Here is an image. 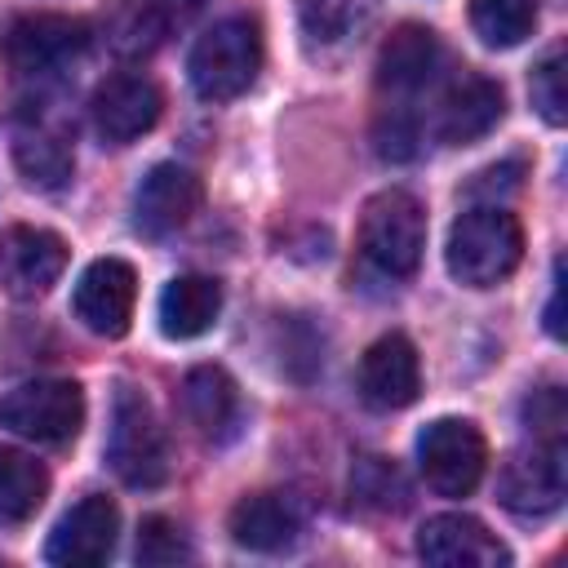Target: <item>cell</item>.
<instances>
[{"label": "cell", "instance_id": "cell-1", "mask_svg": "<svg viewBox=\"0 0 568 568\" xmlns=\"http://www.w3.org/2000/svg\"><path fill=\"white\" fill-rule=\"evenodd\" d=\"M448 275L466 288L501 284L524 257V226L506 204H475L448 231Z\"/></svg>", "mask_w": 568, "mask_h": 568}, {"label": "cell", "instance_id": "cell-2", "mask_svg": "<svg viewBox=\"0 0 568 568\" xmlns=\"http://www.w3.org/2000/svg\"><path fill=\"white\" fill-rule=\"evenodd\" d=\"M262 71V27L257 18L248 13H231L222 22H213L191 58H186V75H191V89L204 98V102H231L240 98Z\"/></svg>", "mask_w": 568, "mask_h": 568}, {"label": "cell", "instance_id": "cell-3", "mask_svg": "<svg viewBox=\"0 0 568 568\" xmlns=\"http://www.w3.org/2000/svg\"><path fill=\"white\" fill-rule=\"evenodd\" d=\"M106 462L129 488H160L169 479V439L142 390L120 386L111 399Z\"/></svg>", "mask_w": 568, "mask_h": 568}, {"label": "cell", "instance_id": "cell-4", "mask_svg": "<svg viewBox=\"0 0 568 568\" xmlns=\"http://www.w3.org/2000/svg\"><path fill=\"white\" fill-rule=\"evenodd\" d=\"M359 253L382 275H413L426 253V213L408 191H377L359 213Z\"/></svg>", "mask_w": 568, "mask_h": 568}, {"label": "cell", "instance_id": "cell-5", "mask_svg": "<svg viewBox=\"0 0 568 568\" xmlns=\"http://www.w3.org/2000/svg\"><path fill=\"white\" fill-rule=\"evenodd\" d=\"M0 426L18 439L62 448L84 426V390L67 377H36L0 395Z\"/></svg>", "mask_w": 568, "mask_h": 568}, {"label": "cell", "instance_id": "cell-6", "mask_svg": "<svg viewBox=\"0 0 568 568\" xmlns=\"http://www.w3.org/2000/svg\"><path fill=\"white\" fill-rule=\"evenodd\" d=\"M417 466H422L426 488H435L439 497H466L484 479L488 444L475 422L439 417L417 435Z\"/></svg>", "mask_w": 568, "mask_h": 568}, {"label": "cell", "instance_id": "cell-7", "mask_svg": "<svg viewBox=\"0 0 568 568\" xmlns=\"http://www.w3.org/2000/svg\"><path fill=\"white\" fill-rule=\"evenodd\" d=\"M568 493V466H564V439H532L528 448H515L497 470V501L519 519H541L564 506Z\"/></svg>", "mask_w": 568, "mask_h": 568}, {"label": "cell", "instance_id": "cell-8", "mask_svg": "<svg viewBox=\"0 0 568 568\" xmlns=\"http://www.w3.org/2000/svg\"><path fill=\"white\" fill-rule=\"evenodd\" d=\"M93 31L84 18H67V13H27L18 22H9L0 53L9 62V71L18 75H58L67 71L84 49H89Z\"/></svg>", "mask_w": 568, "mask_h": 568}, {"label": "cell", "instance_id": "cell-9", "mask_svg": "<svg viewBox=\"0 0 568 568\" xmlns=\"http://www.w3.org/2000/svg\"><path fill=\"white\" fill-rule=\"evenodd\" d=\"M160 111H164V93H160V84H155L151 75H142V71H115V75H106V80L93 89V98H89L93 129H98V138H102L106 146H129V142H138L142 133L155 129Z\"/></svg>", "mask_w": 568, "mask_h": 568}, {"label": "cell", "instance_id": "cell-10", "mask_svg": "<svg viewBox=\"0 0 568 568\" xmlns=\"http://www.w3.org/2000/svg\"><path fill=\"white\" fill-rule=\"evenodd\" d=\"M133 302H138V275L124 257L89 262L71 293L75 320L98 337H124L133 320Z\"/></svg>", "mask_w": 568, "mask_h": 568}, {"label": "cell", "instance_id": "cell-11", "mask_svg": "<svg viewBox=\"0 0 568 568\" xmlns=\"http://www.w3.org/2000/svg\"><path fill=\"white\" fill-rule=\"evenodd\" d=\"M67 271V244L62 235L44 226H9L0 231V288L18 302L44 297L58 275Z\"/></svg>", "mask_w": 568, "mask_h": 568}, {"label": "cell", "instance_id": "cell-12", "mask_svg": "<svg viewBox=\"0 0 568 568\" xmlns=\"http://www.w3.org/2000/svg\"><path fill=\"white\" fill-rule=\"evenodd\" d=\"M115 537H120V506L102 493H89L58 519V528L49 532L44 559L62 568H93L111 559Z\"/></svg>", "mask_w": 568, "mask_h": 568}, {"label": "cell", "instance_id": "cell-13", "mask_svg": "<svg viewBox=\"0 0 568 568\" xmlns=\"http://www.w3.org/2000/svg\"><path fill=\"white\" fill-rule=\"evenodd\" d=\"M359 399L377 413H395L408 408L422 395V359L417 346L404 333H386L377 337L364 355H359V373H355Z\"/></svg>", "mask_w": 568, "mask_h": 568}, {"label": "cell", "instance_id": "cell-14", "mask_svg": "<svg viewBox=\"0 0 568 568\" xmlns=\"http://www.w3.org/2000/svg\"><path fill=\"white\" fill-rule=\"evenodd\" d=\"M417 555L435 568H506L510 550L475 515H430L417 528Z\"/></svg>", "mask_w": 568, "mask_h": 568}, {"label": "cell", "instance_id": "cell-15", "mask_svg": "<svg viewBox=\"0 0 568 568\" xmlns=\"http://www.w3.org/2000/svg\"><path fill=\"white\" fill-rule=\"evenodd\" d=\"M200 178L186 164H155L133 195V226L151 240L178 231L191 222V213L200 209Z\"/></svg>", "mask_w": 568, "mask_h": 568}, {"label": "cell", "instance_id": "cell-16", "mask_svg": "<svg viewBox=\"0 0 568 568\" xmlns=\"http://www.w3.org/2000/svg\"><path fill=\"white\" fill-rule=\"evenodd\" d=\"M506 115V98H501V84L488 80V75H457L439 102V120H435V133L439 142L448 146H466V142H479L484 133L497 129V120Z\"/></svg>", "mask_w": 568, "mask_h": 568}, {"label": "cell", "instance_id": "cell-17", "mask_svg": "<svg viewBox=\"0 0 568 568\" xmlns=\"http://www.w3.org/2000/svg\"><path fill=\"white\" fill-rule=\"evenodd\" d=\"M439 58H444V49H439V36L430 27L399 22L386 36L382 53H377V89L395 93V98L426 89L435 80V71H439Z\"/></svg>", "mask_w": 568, "mask_h": 568}, {"label": "cell", "instance_id": "cell-18", "mask_svg": "<svg viewBox=\"0 0 568 568\" xmlns=\"http://www.w3.org/2000/svg\"><path fill=\"white\" fill-rule=\"evenodd\" d=\"M222 315V284L209 275H173L160 293V333L173 342L204 337Z\"/></svg>", "mask_w": 568, "mask_h": 568}, {"label": "cell", "instance_id": "cell-19", "mask_svg": "<svg viewBox=\"0 0 568 568\" xmlns=\"http://www.w3.org/2000/svg\"><path fill=\"white\" fill-rule=\"evenodd\" d=\"M297 532H302V519H297L293 501H284L280 493L240 497L235 510H231V537L244 550L280 555V550H288L297 541Z\"/></svg>", "mask_w": 568, "mask_h": 568}, {"label": "cell", "instance_id": "cell-20", "mask_svg": "<svg viewBox=\"0 0 568 568\" xmlns=\"http://www.w3.org/2000/svg\"><path fill=\"white\" fill-rule=\"evenodd\" d=\"M182 408H186L191 426H200V435L226 439L235 430V422H240V390H235L226 368L195 364L182 377Z\"/></svg>", "mask_w": 568, "mask_h": 568}, {"label": "cell", "instance_id": "cell-21", "mask_svg": "<svg viewBox=\"0 0 568 568\" xmlns=\"http://www.w3.org/2000/svg\"><path fill=\"white\" fill-rule=\"evenodd\" d=\"M13 164L22 173L27 186L36 191H58L71 169H75V155H71V142L58 133V129H44V124H27L18 129L13 138Z\"/></svg>", "mask_w": 568, "mask_h": 568}, {"label": "cell", "instance_id": "cell-22", "mask_svg": "<svg viewBox=\"0 0 568 568\" xmlns=\"http://www.w3.org/2000/svg\"><path fill=\"white\" fill-rule=\"evenodd\" d=\"M44 493H49V470L18 448H0V528L27 524L40 510Z\"/></svg>", "mask_w": 568, "mask_h": 568}, {"label": "cell", "instance_id": "cell-23", "mask_svg": "<svg viewBox=\"0 0 568 568\" xmlns=\"http://www.w3.org/2000/svg\"><path fill=\"white\" fill-rule=\"evenodd\" d=\"M470 27L488 49H515L537 27V0H470Z\"/></svg>", "mask_w": 568, "mask_h": 568}, {"label": "cell", "instance_id": "cell-24", "mask_svg": "<svg viewBox=\"0 0 568 568\" xmlns=\"http://www.w3.org/2000/svg\"><path fill=\"white\" fill-rule=\"evenodd\" d=\"M373 13V0H297V22L306 44H342L351 40Z\"/></svg>", "mask_w": 568, "mask_h": 568}, {"label": "cell", "instance_id": "cell-25", "mask_svg": "<svg viewBox=\"0 0 568 568\" xmlns=\"http://www.w3.org/2000/svg\"><path fill=\"white\" fill-rule=\"evenodd\" d=\"M351 488L364 506H377V510H399L408 501V488L399 479V470L382 457H364L355 462V475H351Z\"/></svg>", "mask_w": 568, "mask_h": 568}, {"label": "cell", "instance_id": "cell-26", "mask_svg": "<svg viewBox=\"0 0 568 568\" xmlns=\"http://www.w3.org/2000/svg\"><path fill=\"white\" fill-rule=\"evenodd\" d=\"M182 559H191V546H186L182 528L164 515H146L142 528H138V564L169 568V564H182Z\"/></svg>", "mask_w": 568, "mask_h": 568}, {"label": "cell", "instance_id": "cell-27", "mask_svg": "<svg viewBox=\"0 0 568 568\" xmlns=\"http://www.w3.org/2000/svg\"><path fill=\"white\" fill-rule=\"evenodd\" d=\"M532 106L541 111L546 124H564L568 120V93H564V49H550L537 67H532Z\"/></svg>", "mask_w": 568, "mask_h": 568}, {"label": "cell", "instance_id": "cell-28", "mask_svg": "<svg viewBox=\"0 0 568 568\" xmlns=\"http://www.w3.org/2000/svg\"><path fill=\"white\" fill-rule=\"evenodd\" d=\"M524 422L532 430V439H564V390L559 386H541L524 399Z\"/></svg>", "mask_w": 568, "mask_h": 568}, {"label": "cell", "instance_id": "cell-29", "mask_svg": "<svg viewBox=\"0 0 568 568\" xmlns=\"http://www.w3.org/2000/svg\"><path fill=\"white\" fill-rule=\"evenodd\" d=\"M377 151H382L386 160H408V155L417 151V124L395 111L390 120L377 124Z\"/></svg>", "mask_w": 568, "mask_h": 568}, {"label": "cell", "instance_id": "cell-30", "mask_svg": "<svg viewBox=\"0 0 568 568\" xmlns=\"http://www.w3.org/2000/svg\"><path fill=\"white\" fill-rule=\"evenodd\" d=\"M519 173H524V164H519V160L493 164V169H484V173L466 186V195H484V191H515V186H519Z\"/></svg>", "mask_w": 568, "mask_h": 568}, {"label": "cell", "instance_id": "cell-31", "mask_svg": "<svg viewBox=\"0 0 568 568\" xmlns=\"http://www.w3.org/2000/svg\"><path fill=\"white\" fill-rule=\"evenodd\" d=\"M559 297H564V280H559V266H555V293H550V311H546V328L559 337L564 333V320H559Z\"/></svg>", "mask_w": 568, "mask_h": 568}]
</instances>
